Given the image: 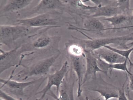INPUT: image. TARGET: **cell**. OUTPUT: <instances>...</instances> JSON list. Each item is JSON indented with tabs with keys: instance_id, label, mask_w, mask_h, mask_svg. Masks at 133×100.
Here are the masks:
<instances>
[{
	"instance_id": "6da1fadb",
	"label": "cell",
	"mask_w": 133,
	"mask_h": 100,
	"mask_svg": "<svg viewBox=\"0 0 133 100\" xmlns=\"http://www.w3.org/2000/svg\"><path fill=\"white\" fill-rule=\"evenodd\" d=\"M84 35L87 36L89 39H81L72 36L74 40L72 41L81 46L84 50L91 52H94L98 49L104 47V46L111 44L119 45L124 48V49H128L129 48L127 46V43L130 41H133L132 33L117 37L97 39L92 38L87 36L86 34Z\"/></svg>"
},
{
	"instance_id": "7a4b0ae2",
	"label": "cell",
	"mask_w": 133,
	"mask_h": 100,
	"mask_svg": "<svg viewBox=\"0 0 133 100\" xmlns=\"http://www.w3.org/2000/svg\"><path fill=\"white\" fill-rule=\"evenodd\" d=\"M62 14L60 12L53 11L38 14L31 18L19 19L16 20V25L32 28L59 27H61L60 24Z\"/></svg>"
},
{
	"instance_id": "3957f363",
	"label": "cell",
	"mask_w": 133,
	"mask_h": 100,
	"mask_svg": "<svg viewBox=\"0 0 133 100\" xmlns=\"http://www.w3.org/2000/svg\"><path fill=\"white\" fill-rule=\"evenodd\" d=\"M61 54V52L58 51L49 57L41 60L31 66L25 67V69L19 72L15 76L25 80L32 76L47 75Z\"/></svg>"
},
{
	"instance_id": "277c9868",
	"label": "cell",
	"mask_w": 133,
	"mask_h": 100,
	"mask_svg": "<svg viewBox=\"0 0 133 100\" xmlns=\"http://www.w3.org/2000/svg\"><path fill=\"white\" fill-rule=\"evenodd\" d=\"M42 28H29L23 26L1 25L0 26V43L1 45H4L10 47L13 43L28 35L30 32H35Z\"/></svg>"
},
{
	"instance_id": "5b68a950",
	"label": "cell",
	"mask_w": 133,
	"mask_h": 100,
	"mask_svg": "<svg viewBox=\"0 0 133 100\" xmlns=\"http://www.w3.org/2000/svg\"><path fill=\"white\" fill-rule=\"evenodd\" d=\"M25 53L22 46L16 47L10 51H5L1 48L0 74L13 67L21 66L22 61L28 54Z\"/></svg>"
},
{
	"instance_id": "8992f818",
	"label": "cell",
	"mask_w": 133,
	"mask_h": 100,
	"mask_svg": "<svg viewBox=\"0 0 133 100\" xmlns=\"http://www.w3.org/2000/svg\"><path fill=\"white\" fill-rule=\"evenodd\" d=\"M68 62L66 61L60 69L56 70L53 74H50L47 76V82L46 86L42 90L37 93V94L42 95L39 100L44 99L53 86L56 87V94L59 95L61 85L68 71Z\"/></svg>"
},
{
	"instance_id": "52a82bcc",
	"label": "cell",
	"mask_w": 133,
	"mask_h": 100,
	"mask_svg": "<svg viewBox=\"0 0 133 100\" xmlns=\"http://www.w3.org/2000/svg\"><path fill=\"white\" fill-rule=\"evenodd\" d=\"M72 66L77 77L78 82L77 97L81 95L82 93V86L83 80L86 73V62L85 55L79 57H75L70 55Z\"/></svg>"
},
{
	"instance_id": "ba28073f",
	"label": "cell",
	"mask_w": 133,
	"mask_h": 100,
	"mask_svg": "<svg viewBox=\"0 0 133 100\" xmlns=\"http://www.w3.org/2000/svg\"><path fill=\"white\" fill-rule=\"evenodd\" d=\"M65 8L64 1L42 0L30 12V14H40L49 12L63 11Z\"/></svg>"
},
{
	"instance_id": "9c48e42d",
	"label": "cell",
	"mask_w": 133,
	"mask_h": 100,
	"mask_svg": "<svg viewBox=\"0 0 133 100\" xmlns=\"http://www.w3.org/2000/svg\"><path fill=\"white\" fill-rule=\"evenodd\" d=\"M16 68H14L8 79H5L4 78H0V82L2 83V86H6L13 91L18 94H23L24 90L26 88L46 79V77H41L38 79L28 82H20L14 80H12V78L14 77L13 74Z\"/></svg>"
},
{
	"instance_id": "30bf717a",
	"label": "cell",
	"mask_w": 133,
	"mask_h": 100,
	"mask_svg": "<svg viewBox=\"0 0 133 100\" xmlns=\"http://www.w3.org/2000/svg\"><path fill=\"white\" fill-rule=\"evenodd\" d=\"M84 51L86 59V69L83 85L90 79L96 78L97 72H102L107 75L106 73L98 67L97 58L93 52L85 50Z\"/></svg>"
},
{
	"instance_id": "8fae6325",
	"label": "cell",
	"mask_w": 133,
	"mask_h": 100,
	"mask_svg": "<svg viewBox=\"0 0 133 100\" xmlns=\"http://www.w3.org/2000/svg\"><path fill=\"white\" fill-rule=\"evenodd\" d=\"M86 10L91 11L93 14L90 17L94 18L102 16L106 18L110 17L117 14H121L123 12L120 9L116 7L109 5L92 7L87 5Z\"/></svg>"
},
{
	"instance_id": "7c38bea8",
	"label": "cell",
	"mask_w": 133,
	"mask_h": 100,
	"mask_svg": "<svg viewBox=\"0 0 133 100\" xmlns=\"http://www.w3.org/2000/svg\"><path fill=\"white\" fill-rule=\"evenodd\" d=\"M93 52L96 56L109 64L123 63L126 60L117 53L104 47L98 49Z\"/></svg>"
},
{
	"instance_id": "4fadbf2b",
	"label": "cell",
	"mask_w": 133,
	"mask_h": 100,
	"mask_svg": "<svg viewBox=\"0 0 133 100\" xmlns=\"http://www.w3.org/2000/svg\"><path fill=\"white\" fill-rule=\"evenodd\" d=\"M32 0H10L0 9L1 16L5 13L13 12L20 10L29 6L33 2Z\"/></svg>"
},
{
	"instance_id": "5bb4252c",
	"label": "cell",
	"mask_w": 133,
	"mask_h": 100,
	"mask_svg": "<svg viewBox=\"0 0 133 100\" xmlns=\"http://www.w3.org/2000/svg\"><path fill=\"white\" fill-rule=\"evenodd\" d=\"M55 37H51L48 35H42L33 40L30 45L24 44L26 52L33 49L41 50L48 48L51 45L52 42Z\"/></svg>"
},
{
	"instance_id": "9a60e30c",
	"label": "cell",
	"mask_w": 133,
	"mask_h": 100,
	"mask_svg": "<svg viewBox=\"0 0 133 100\" xmlns=\"http://www.w3.org/2000/svg\"><path fill=\"white\" fill-rule=\"evenodd\" d=\"M97 59V64L98 67L102 70L104 71L108 75V71H110V73L113 69L117 70L126 72L128 75L131 74V72L129 71L127 67V63L128 61L126 60L124 63L117 64H109L105 62L101 59L96 56Z\"/></svg>"
},
{
	"instance_id": "2e32d148",
	"label": "cell",
	"mask_w": 133,
	"mask_h": 100,
	"mask_svg": "<svg viewBox=\"0 0 133 100\" xmlns=\"http://www.w3.org/2000/svg\"><path fill=\"white\" fill-rule=\"evenodd\" d=\"M85 21L84 24L85 30L88 31H103L106 30L105 25L96 18L91 17Z\"/></svg>"
},
{
	"instance_id": "e0dca14e",
	"label": "cell",
	"mask_w": 133,
	"mask_h": 100,
	"mask_svg": "<svg viewBox=\"0 0 133 100\" xmlns=\"http://www.w3.org/2000/svg\"><path fill=\"white\" fill-rule=\"evenodd\" d=\"M91 91L99 93L101 97L105 100H109L113 98L117 99L118 96V91L110 88H98L92 89Z\"/></svg>"
},
{
	"instance_id": "ac0fdd59",
	"label": "cell",
	"mask_w": 133,
	"mask_h": 100,
	"mask_svg": "<svg viewBox=\"0 0 133 100\" xmlns=\"http://www.w3.org/2000/svg\"><path fill=\"white\" fill-rule=\"evenodd\" d=\"M67 50L68 54L71 56L79 57L85 55L84 49L78 44L71 41L67 43Z\"/></svg>"
},
{
	"instance_id": "d6986e66",
	"label": "cell",
	"mask_w": 133,
	"mask_h": 100,
	"mask_svg": "<svg viewBox=\"0 0 133 100\" xmlns=\"http://www.w3.org/2000/svg\"><path fill=\"white\" fill-rule=\"evenodd\" d=\"M104 47L111 50L112 51L117 53V54H119V55L124 58L126 59L127 60L129 63L130 67L129 70L130 71L132 68L133 67V63L131 61L130 58V55L133 51V46L128 49L124 50L118 49L112 47L109 45L104 46Z\"/></svg>"
},
{
	"instance_id": "ffe728a7",
	"label": "cell",
	"mask_w": 133,
	"mask_h": 100,
	"mask_svg": "<svg viewBox=\"0 0 133 100\" xmlns=\"http://www.w3.org/2000/svg\"><path fill=\"white\" fill-rule=\"evenodd\" d=\"M129 17L123 14H119L111 17L106 18L103 20L107 21L114 27H116L125 23L129 20Z\"/></svg>"
},
{
	"instance_id": "44dd1931",
	"label": "cell",
	"mask_w": 133,
	"mask_h": 100,
	"mask_svg": "<svg viewBox=\"0 0 133 100\" xmlns=\"http://www.w3.org/2000/svg\"><path fill=\"white\" fill-rule=\"evenodd\" d=\"M116 7L120 9L122 12H125L126 10H129L130 1H117Z\"/></svg>"
},
{
	"instance_id": "7402d4cb",
	"label": "cell",
	"mask_w": 133,
	"mask_h": 100,
	"mask_svg": "<svg viewBox=\"0 0 133 100\" xmlns=\"http://www.w3.org/2000/svg\"><path fill=\"white\" fill-rule=\"evenodd\" d=\"M126 82L124 83L121 88L118 90V96L117 100H129L126 96L125 90V86Z\"/></svg>"
},
{
	"instance_id": "603a6c76",
	"label": "cell",
	"mask_w": 133,
	"mask_h": 100,
	"mask_svg": "<svg viewBox=\"0 0 133 100\" xmlns=\"http://www.w3.org/2000/svg\"><path fill=\"white\" fill-rule=\"evenodd\" d=\"M0 97L1 99L2 100H18L9 95L4 91L2 90L1 89L0 91Z\"/></svg>"
},
{
	"instance_id": "cb8c5ba5",
	"label": "cell",
	"mask_w": 133,
	"mask_h": 100,
	"mask_svg": "<svg viewBox=\"0 0 133 100\" xmlns=\"http://www.w3.org/2000/svg\"><path fill=\"white\" fill-rule=\"evenodd\" d=\"M128 75L129 78L128 90L129 91H133V73H131L130 74Z\"/></svg>"
},
{
	"instance_id": "d4e9b609",
	"label": "cell",
	"mask_w": 133,
	"mask_h": 100,
	"mask_svg": "<svg viewBox=\"0 0 133 100\" xmlns=\"http://www.w3.org/2000/svg\"><path fill=\"white\" fill-rule=\"evenodd\" d=\"M133 34V33H132ZM127 46L129 48H131L133 46V41L131 42H130L129 43H127Z\"/></svg>"
},
{
	"instance_id": "484cf974",
	"label": "cell",
	"mask_w": 133,
	"mask_h": 100,
	"mask_svg": "<svg viewBox=\"0 0 133 100\" xmlns=\"http://www.w3.org/2000/svg\"><path fill=\"white\" fill-rule=\"evenodd\" d=\"M51 94L52 95V96L53 97H54V98L56 99V100H60L58 98V97H57L56 95H55V94H54V93H51Z\"/></svg>"
},
{
	"instance_id": "4316f807",
	"label": "cell",
	"mask_w": 133,
	"mask_h": 100,
	"mask_svg": "<svg viewBox=\"0 0 133 100\" xmlns=\"http://www.w3.org/2000/svg\"><path fill=\"white\" fill-rule=\"evenodd\" d=\"M95 100H105L103 98H102L100 96V97L97 98H96V99H95Z\"/></svg>"
},
{
	"instance_id": "83f0119b",
	"label": "cell",
	"mask_w": 133,
	"mask_h": 100,
	"mask_svg": "<svg viewBox=\"0 0 133 100\" xmlns=\"http://www.w3.org/2000/svg\"><path fill=\"white\" fill-rule=\"evenodd\" d=\"M132 18H133V12L132 13Z\"/></svg>"
}]
</instances>
